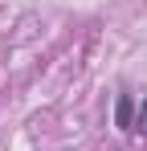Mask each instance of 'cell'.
<instances>
[{
    "instance_id": "1",
    "label": "cell",
    "mask_w": 147,
    "mask_h": 151,
    "mask_svg": "<svg viewBox=\"0 0 147 151\" xmlns=\"http://www.w3.org/2000/svg\"><path fill=\"white\" fill-rule=\"evenodd\" d=\"M115 127L119 131H135V98L131 94H119V102H115Z\"/></svg>"
},
{
    "instance_id": "2",
    "label": "cell",
    "mask_w": 147,
    "mask_h": 151,
    "mask_svg": "<svg viewBox=\"0 0 147 151\" xmlns=\"http://www.w3.org/2000/svg\"><path fill=\"white\" fill-rule=\"evenodd\" d=\"M135 127H139V131H143V135H147V98L139 102V119H135Z\"/></svg>"
}]
</instances>
